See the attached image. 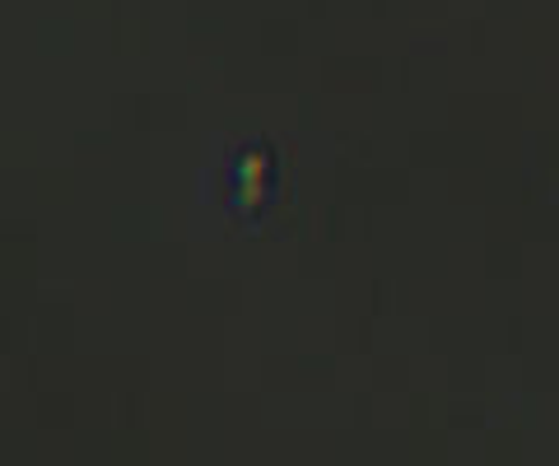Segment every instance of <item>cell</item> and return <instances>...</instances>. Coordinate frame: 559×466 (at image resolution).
I'll use <instances>...</instances> for the list:
<instances>
[{
    "label": "cell",
    "mask_w": 559,
    "mask_h": 466,
    "mask_svg": "<svg viewBox=\"0 0 559 466\" xmlns=\"http://www.w3.org/2000/svg\"><path fill=\"white\" fill-rule=\"evenodd\" d=\"M229 178H234V201H248V211H257V205L266 201V187H271V164L257 159V150H252L234 164Z\"/></svg>",
    "instance_id": "obj_1"
}]
</instances>
